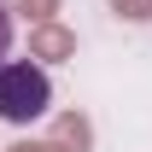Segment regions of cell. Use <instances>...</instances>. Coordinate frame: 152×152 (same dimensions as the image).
Masks as SVG:
<instances>
[{
	"instance_id": "cell-1",
	"label": "cell",
	"mask_w": 152,
	"mask_h": 152,
	"mask_svg": "<svg viewBox=\"0 0 152 152\" xmlns=\"http://www.w3.org/2000/svg\"><path fill=\"white\" fill-rule=\"evenodd\" d=\"M53 105V82L35 58H0V123H35Z\"/></svg>"
},
{
	"instance_id": "cell-7",
	"label": "cell",
	"mask_w": 152,
	"mask_h": 152,
	"mask_svg": "<svg viewBox=\"0 0 152 152\" xmlns=\"http://www.w3.org/2000/svg\"><path fill=\"white\" fill-rule=\"evenodd\" d=\"M12 152H41V146H29V140H18V146H12Z\"/></svg>"
},
{
	"instance_id": "cell-5",
	"label": "cell",
	"mask_w": 152,
	"mask_h": 152,
	"mask_svg": "<svg viewBox=\"0 0 152 152\" xmlns=\"http://www.w3.org/2000/svg\"><path fill=\"white\" fill-rule=\"evenodd\" d=\"M111 12L129 18V23H146V18H152V0H111Z\"/></svg>"
},
{
	"instance_id": "cell-6",
	"label": "cell",
	"mask_w": 152,
	"mask_h": 152,
	"mask_svg": "<svg viewBox=\"0 0 152 152\" xmlns=\"http://www.w3.org/2000/svg\"><path fill=\"white\" fill-rule=\"evenodd\" d=\"M6 47H12V12L0 6V58H6Z\"/></svg>"
},
{
	"instance_id": "cell-3",
	"label": "cell",
	"mask_w": 152,
	"mask_h": 152,
	"mask_svg": "<svg viewBox=\"0 0 152 152\" xmlns=\"http://www.w3.org/2000/svg\"><path fill=\"white\" fill-rule=\"evenodd\" d=\"M88 140H94V129H88V117H58L53 140H41V152H88Z\"/></svg>"
},
{
	"instance_id": "cell-4",
	"label": "cell",
	"mask_w": 152,
	"mask_h": 152,
	"mask_svg": "<svg viewBox=\"0 0 152 152\" xmlns=\"http://www.w3.org/2000/svg\"><path fill=\"white\" fill-rule=\"evenodd\" d=\"M0 6H6V12H23V18H35V23H53V0H0Z\"/></svg>"
},
{
	"instance_id": "cell-2",
	"label": "cell",
	"mask_w": 152,
	"mask_h": 152,
	"mask_svg": "<svg viewBox=\"0 0 152 152\" xmlns=\"http://www.w3.org/2000/svg\"><path fill=\"white\" fill-rule=\"evenodd\" d=\"M29 58H76V35L64 23H35L29 29Z\"/></svg>"
}]
</instances>
